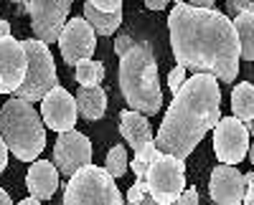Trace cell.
Wrapping results in <instances>:
<instances>
[{"label": "cell", "mask_w": 254, "mask_h": 205, "mask_svg": "<svg viewBox=\"0 0 254 205\" xmlns=\"http://www.w3.org/2000/svg\"><path fill=\"white\" fill-rule=\"evenodd\" d=\"M168 33L181 69L214 76L219 84H234L242 61L239 41L224 13L214 8L196 10L178 0L168 13Z\"/></svg>", "instance_id": "1"}, {"label": "cell", "mask_w": 254, "mask_h": 205, "mask_svg": "<svg viewBox=\"0 0 254 205\" xmlns=\"http://www.w3.org/2000/svg\"><path fill=\"white\" fill-rule=\"evenodd\" d=\"M221 119V89L214 76L193 74L173 94L163 124L153 137L160 155L186 160Z\"/></svg>", "instance_id": "2"}, {"label": "cell", "mask_w": 254, "mask_h": 205, "mask_svg": "<svg viewBox=\"0 0 254 205\" xmlns=\"http://www.w3.org/2000/svg\"><path fill=\"white\" fill-rule=\"evenodd\" d=\"M120 91L127 107L142 117H153L163 109V89L158 79V61L147 41L132 38L130 48L120 56Z\"/></svg>", "instance_id": "3"}, {"label": "cell", "mask_w": 254, "mask_h": 205, "mask_svg": "<svg viewBox=\"0 0 254 205\" xmlns=\"http://www.w3.org/2000/svg\"><path fill=\"white\" fill-rule=\"evenodd\" d=\"M0 139L20 162H36L46 150V127L33 104L8 99L0 107Z\"/></svg>", "instance_id": "4"}, {"label": "cell", "mask_w": 254, "mask_h": 205, "mask_svg": "<svg viewBox=\"0 0 254 205\" xmlns=\"http://www.w3.org/2000/svg\"><path fill=\"white\" fill-rule=\"evenodd\" d=\"M20 46L26 51V79L23 84L15 89V99L28 101V104H36L41 101L51 89L59 86V74H56V64L51 48L38 43L36 38H26L20 41Z\"/></svg>", "instance_id": "5"}, {"label": "cell", "mask_w": 254, "mask_h": 205, "mask_svg": "<svg viewBox=\"0 0 254 205\" xmlns=\"http://www.w3.org/2000/svg\"><path fill=\"white\" fill-rule=\"evenodd\" d=\"M61 205H125V198L102 167L87 165L69 177Z\"/></svg>", "instance_id": "6"}, {"label": "cell", "mask_w": 254, "mask_h": 205, "mask_svg": "<svg viewBox=\"0 0 254 205\" xmlns=\"http://www.w3.org/2000/svg\"><path fill=\"white\" fill-rule=\"evenodd\" d=\"M142 185L158 205H173L186 190V162L158 152L142 177Z\"/></svg>", "instance_id": "7"}, {"label": "cell", "mask_w": 254, "mask_h": 205, "mask_svg": "<svg viewBox=\"0 0 254 205\" xmlns=\"http://www.w3.org/2000/svg\"><path fill=\"white\" fill-rule=\"evenodd\" d=\"M69 10H71L69 0H31V3H26L33 38L38 43H44V46L56 43L69 20Z\"/></svg>", "instance_id": "8"}, {"label": "cell", "mask_w": 254, "mask_h": 205, "mask_svg": "<svg viewBox=\"0 0 254 205\" xmlns=\"http://www.w3.org/2000/svg\"><path fill=\"white\" fill-rule=\"evenodd\" d=\"M214 132V152L221 165L237 167L244 157H249V132L234 117H221Z\"/></svg>", "instance_id": "9"}, {"label": "cell", "mask_w": 254, "mask_h": 205, "mask_svg": "<svg viewBox=\"0 0 254 205\" xmlns=\"http://www.w3.org/2000/svg\"><path fill=\"white\" fill-rule=\"evenodd\" d=\"M87 165H92V142H89V137H84L76 129L59 134L56 147H54V167H56V172L71 177L74 172H79Z\"/></svg>", "instance_id": "10"}, {"label": "cell", "mask_w": 254, "mask_h": 205, "mask_svg": "<svg viewBox=\"0 0 254 205\" xmlns=\"http://www.w3.org/2000/svg\"><path fill=\"white\" fill-rule=\"evenodd\" d=\"M59 48H61V56L69 66H76L81 61H87L94 56V48H97V36L94 31L89 28V23L84 18H71L66 20L61 36H59Z\"/></svg>", "instance_id": "11"}, {"label": "cell", "mask_w": 254, "mask_h": 205, "mask_svg": "<svg viewBox=\"0 0 254 205\" xmlns=\"http://www.w3.org/2000/svg\"><path fill=\"white\" fill-rule=\"evenodd\" d=\"M41 122L44 127L64 134V132H71L76 129V104H74V96L64 89V86H56L51 89L44 99H41Z\"/></svg>", "instance_id": "12"}, {"label": "cell", "mask_w": 254, "mask_h": 205, "mask_svg": "<svg viewBox=\"0 0 254 205\" xmlns=\"http://www.w3.org/2000/svg\"><path fill=\"white\" fill-rule=\"evenodd\" d=\"M26 79V51L13 36L0 38V94H15Z\"/></svg>", "instance_id": "13"}, {"label": "cell", "mask_w": 254, "mask_h": 205, "mask_svg": "<svg viewBox=\"0 0 254 205\" xmlns=\"http://www.w3.org/2000/svg\"><path fill=\"white\" fill-rule=\"evenodd\" d=\"M244 175L237 167L229 165H216L208 177V195L214 205H242L244 198Z\"/></svg>", "instance_id": "14"}, {"label": "cell", "mask_w": 254, "mask_h": 205, "mask_svg": "<svg viewBox=\"0 0 254 205\" xmlns=\"http://www.w3.org/2000/svg\"><path fill=\"white\" fill-rule=\"evenodd\" d=\"M26 188L31 193V198L41 200H51L54 193L59 190V172L54 167V162L49 160H36L31 162V167L26 172Z\"/></svg>", "instance_id": "15"}, {"label": "cell", "mask_w": 254, "mask_h": 205, "mask_svg": "<svg viewBox=\"0 0 254 205\" xmlns=\"http://www.w3.org/2000/svg\"><path fill=\"white\" fill-rule=\"evenodd\" d=\"M120 132L125 137V142L130 145V150H135V155L145 147L153 145V129H150V122L147 117L132 112V109H125L120 114Z\"/></svg>", "instance_id": "16"}, {"label": "cell", "mask_w": 254, "mask_h": 205, "mask_svg": "<svg viewBox=\"0 0 254 205\" xmlns=\"http://www.w3.org/2000/svg\"><path fill=\"white\" fill-rule=\"evenodd\" d=\"M74 104H76V114L79 117H84L87 122H97V119L104 117V112H107V94H104L102 86L76 89Z\"/></svg>", "instance_id": "17"}, {"label": "cell", "mask_w": 254, "mask_h": 205, "mask_svg": "<svg viewBox=\"0 0 254 205\" xmlns=\"http://www.w3.org/2000/svg\"><path fill=\"white\" fill-rule=\"evenodd\" d=\"M231 117L239 119L242 124L247 127V132L252 134V117H254V86L249 84V81H242V84H237L234 89H231Z\"/></svg>", "instance_id": "18"}, {"label": "cell", "mask_w": 254, "mask_h": 205, "mask_svg": "<svg viewBox=\"0 0 254 205\" xmlns=\"http://www.w3.org/2000/svg\"><path fill=\"white\" fill-rule=\"evenodd\" d=\"M231 26H234V33L239 41V58L252 61L254 58V10L239 13L231 20Z\"/></svg>", "instance_id": "19"}, {"label": "cell", "mask_w": 254, "mask_h": 205, "mask_svg": "<svg viewBox=\"0 0 254 205\" xmlns=\"http://www.w3.org/2000/svg\"><path fill=\"white\" fill-rule=\"evenodd\" d=\"M84 20L89 23L94 36H115L117 28L122 26V13H115V15L99 13V10L92 8V0H87V3H84Z\"/></svg>", "instance_id": "20"}, {"label": "cell", "mask_w": 254, "mask_h": 205, "mask_svg": "<svg viewBox=\"0 0 254 205\" xmlns=\"http://www.w3.org/2000/svg\"><path fill=\"white\" fill-rule=\"evenodd\" d=\"M74 79H76L79 89H94L104 79V64L102 61H94V58L81 61V64L74 66Z\"/></svg>", "instance_id": "21"}, {"label": "cell", "mask_w": 254, "mask_h": 205, "mask_svg": "<svg viewBox=\"0 0 254 205\" xmlns=\"http://www.w3.org/2000/svg\"><path fill=\"white\" fill-rule=\"evenodd\" d=\"M127 167H130V160H127V150L125 145H115L107 152V160H104V172H107L112 180H120L122 175H127Z\"/></svg>", "instance_id": "22"}, {"label": "cell", "mask_w": 254, "mask_h": 205, "mask_svg": "<svg viewBox=\"0 0 254 205\" xmlns=\"http://www.w3.org/2000/svg\"><path fill=\"white\" fill-rule=\"evenodd\" d=\"M155 155H158V150H155V145H150V147L140 150V152L132 157L130 167H132V172H135V180H137V182H142V177H145L147 167H150V162L155 160Z\"/></svg>", "instance_id": "23"}, {"label": "cell", "mask_w": 254, "mask_h": 205, "mask_svg": "<svg viewBox=\"0 0 254 205\" xmlns=\"http://www.w3.org/2000/svg\"><path fill=\"white\" fill-rule=\"evenodd\" d=\"M125 205H158V203L150 198V193L145 190L142 182H137V180H135L132 185H130V190H127Z\"/></svg>", "instance_id": "24"}, {"label": "cell", "mask_w": 254, "mask_h": 205, "mask_svg": "<svg viewBox=\"0 0 254 205\" xmlns=\"http://www.w3.org/2000/svg\"><path fill=\"white\" fill-rule=\"evenodd\" d=\"M92 8L99 10V13H107V15H115V13H122V3L120 0H92Z\"/></svg>", "instance_id": "25"}, {"label": "cell", "mask_w": 254, "mask_h": 205, "mask_svg": "<svg viewBox=\"0 0 254 205\" xmlns=\"http://www.w3.org/2000/svg\"><path fill=\"white\" fill-rule=\"evenodd\" d=\"M183 84H186V69H181V66L171 69V74H168V89L176 94Z\"/></svg>", "instance_id": "26"}, {"label": "cell", "mask_w": 254, "mask_h": 205, "mask_svg": "<svg viewBox=\"0 0 254 205\" xmlns=\"http://www.w3.org/2000/svg\"><path fill=\"white\" fill-rule=\"evenodd\" d=\"M226 10L231 15H239V13H247V10H254V3H249V0H229L226 3Z\"/></svg>", "instance_id": "27"}, {"label": "cell", "mask_w": 254, "mask_h": 205, "mask_svg": "<svg viewBox=\"0 0 254 205\" xmlns=\"http://www.w3.org/2000/svg\"><path fill=\"white\" fill-rule=\"evenodd\" d=\"M173 205H198V190L186 185V190L181 193V198H178Z\"/></svg>", "instance_id": "28"}, {"label": "cell", "mask_w": 254, "mask_h": 205, "mask_svg": "<svg viewBox=\"0 0 254 205\" xmlns=\"http://www.w3.org/2000/svg\"><path fill=\"white\" fill-rule=\"evenodd\" d=\"M244 182H247V188H244L242 205H254V172H247L244 175Z\"/></svg>", "instance_id": "29"}, {"label": "cell", "mask_w": 254, "mask_h": 205, "mask_svg": "<svg viewBox=\"0 0 254 205\" xmlns=\"http://www.w3.org/2000/svg\"><path fill=\"white\" fill-rule=\"evenodd\" d=\"M130 43H132V36H120V38L115 41V53L122 56L127 48H130Z\"/></svg>", "instance_id": "30"}, {"label": "cell", "mask_w": 254, "mask_h": 205, "mask_svg": "<svg viewBox=\"0 0 254 205\" xmlns=\"http://www.w3.org/2000/svg\"><path fill=\"white\" fill-rule=\"evenodd\" d=\"M8 167V150L3 145V139H0V175H3V170Z\"/></svg>", "instance_id": "31"}, {"label": "cell", "mask_w": 254, "mask_h": 205, "mask_svg": "<svg viewBox=\"0 0 254 205\" xmlns=\"http://www.w3.org/2000/svg\"><path fill=\"white\" fill-rule=\"evenodd\" d=\"M145 8L147 10H163V8H168V0H147Z\"/></svg>", "instance_id": "32"}, {"label": "cell", "mask_w": 254, "mask_h": 205, "mask_svg": "<svg viewBox=\"0 0 254 205\" xmlns=\"http://www.w3.org/2000/svg\"><path fill=\"white\" fill-rule=\"evenodd\" d=\"M5 36H10V23L8 20H0V38H5Z\"/></svg>", "instance_id": "33"}, {"label": "cell", "mask_w": 254, "mask_h": 205, "mask_svg": "<svg viewBox=\"0 0 254 205\" xmlns=\"http://www.w3.org/2000/svg\"><path fill=\"white\" fill-rule=\"evenodd\" d=\"M0 205H13V200H10V195L0 188Z\"/></svg>", "instance_id": "34"}, {"label": "cell", "mask_w": 254, "mask_h": 205, "mask_svg": "<svg viewBox=\"0 0 254 205\" xmlns=\"http://www.w3.org/2000/svg\"><path fill=\"white\" fill-rule=\"evenodd\" d=\"M18 205H41V203H38L36 198H26V200H20Z\"/></svg>", "instance_id": "35"}, {"label": "cell", "mask_w": 254, "mask_h": 205, "mask_svg": "<svg viewBox=\"0 0 254 205\" xmlns=\"http://www.w3.org/2000/svg\"><path fill=\"white\" fill-rule=\"evenodd\" d=\"M13 8H15V13H18V15H20V13H26V3H15Z\"/></svg>", "instance_id": "36"}]
</instances>
